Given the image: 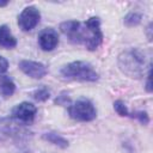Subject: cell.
I'll list each match as a JSON object with an SVG mask.
<instances>
[{
  "label": "cell",
  "mask_w": 153,
  "mask_h": 153,
  "mask_svg": "<svg viewBox=\"0 0 153 153\" xmlns=\"http://www.w3.org/2000/svg\"><path fill=\"white\" fill-rule=\"evenodd\" d=\"M38 43H39V47L43 50L50 51V50L55 49L56 45L59 44V35L54 29L47 27V29H44L39 32Z\"/></svg>",
  "instance_id": "obj_8"
},
{
  "label": "cell",
  "mask_w": 153,
  "mask_h": 153,
  "mask_svg": "<svg viewBox=\"0 0 153 153\" xmlns=\"http://www.w3.org/2000/svg\"><path fill=\"white\" fill-rule=\"evenodd\" d=\"M60 29L72 42L81 43L88 50L97 49L103 41L100 20L97 17H91L84 24L76 20L65 22L60 25Z\"/></svg>",
  "instance_id": "obj_1"
},
{
  "label": "cell",
  "mask_w": 153,
  "mask_h": 153,
  "mask_svg": "<svg viewBox=\"0 0 153 153\" xmlns=\"http://www.w3.org/2000/svg\"><path fill=\"white\" fill-rule=\"evenodd\" d=\"M36 112H37V108L33 104L29 102H23L13 108L12 117L23 123H31L36 116Z\"/></svg>",
  "instance_id": "obj_6"
},
{
  "label": "cell",
  "mask_w": 153,
  "mask_h": 153,
  "mask_svg": "<svg viewBox=\"0 0 153 153\" xmlns=\"http://www.w3.org/2000/svg\"><path fill=\"white\" fill-rule=\"evenodd\" d=\"M17 45L16 37L11 33L7 25H0V47L2 48H14Z\"/></svg>",
  "instance_id": "obj_9"
},
{
  "label": "cell",
  "mask_w": 153,
  "mask_h": 153,
  "mask_svg": "<svg viewBox=\"0 0 153 153\" xmlns=\"http://www.w3.org/2000/svg\"><path fill=\"white\" fill-rule=\"evenodd\" d=\"M68 114L75 121L88 122V121H92L96 118L97 110H96L94 105L88 99L81 98V99H78L76 102H74L73 104L69 105Z\"/></svg>",
  "instance_id": "obj_4"
},
{
  "label": "cell",
  "mask_w": 153,
  "mask_h": 153,
  "mask_svg": "<svg viewBox=\"0 0 153 153\" xmlns=\"http://www.w3.org/2000/svg\"><path fill=\"white\" fill-rule=\"evenodd\" d=\"M6 5H7V1H2V2L0 1V7L1 6H6Z\"/></svg>",
  "instance_id": "obj_17"
},
{
  "label": "cell",
  "mask_w": 153,
  "mask_h": 153,
  "mask_svg": "<svg viewBox=\"0 0 153 153\" xmlns=\"http://www.w3.org/2000/svg\"><path fill=\"white\" fill-rule=\"evenodd\" d=\"M114 108H115L116 112H117L120 116H128V115H129V111H128L126 104H124L123 102H121V100H116V102L114 103Z\"/></svg>",
  "instance_id": "obj_13"
},
{
  "label": "cell",
  "mask_w": 153,
  "mask_h": 153,
  "mask_svg": "<svg viewBox=\"0 0 153 153\" xmlns=\"http://www.w3.org/2000/svg\"><path fill=\"white\" fill-rule=\"evenodd\" d=\"M7 67H8L7 60H6L5 57L0 56V74L4 73V72H6V71H7Z\"/></svg>",
  "instance_id": "obj_16"
},
{
  "label": "cell",
  "mask_w": 153,
  "mask_h": 153,
  "mask_svg": "<svg viewBox=\"0 0 153 153\" xmlns=\"http://www.w3.org/2000/svg\"><path fill=\"white\" fill-rule=\"evenodd\" d=\"M16 91V84L7 75H0V94L4 97H11Z\"/></svg>",
  "instance_id": "obj_10"
},
{
  "label": "cell",
  "mask_w": 153,
  "mask_h": 153,
  "mask_svg": "<svg viewBox=\"0 0 153 153\" xmlns=\"http://www.w3.org/2000/svg\"><path fill=\"white\" fill-rule=\"evenodd\" d=\"M19 68L29 76L33 78V79H41L43 78L48 69L47 67L37 61H31V60H22L19 62Z\"/></svg>",
  "instance_id": "obj_7"
},
{
  "label": "cell",
  "mask_w": 153,
  "mask_h": 153,
  "mask_svg": "<svg viewBox=\"0 0 153 153\" xmlns=\"http://www.w3.org/2000/svg\"><path fill=\"white\" fill-rule=\"evenodd\" d=\"M118 62L121 69L126 74L130 75L131 78H139L142 74L145 56L137 49H129L120 55Z\"/></svg>",
  "instance_id": "obj_3"
},
{
  "label": "cell",
  "mask_w": 153,
  "mask_h": 153,
  "mask_svg": "<svg viewBox=\"0 0 153 153\" xmlns=\"http://www.w3.org/2000/svg\"><path fill=\"white\" fill-rule=\"evenodd\" d=\"M43 137H44L45 140H48L49 142H51V143L59 146V147H62V148L68 147V141H67L65 137H62L61 135L56 134V133H45V134L43 135Z\"/></svg>",
  "instance_id": "obj_11"
},
{
  "label": "cell",
  "mask_w": 153,
  "mask_h": 153,
  "mask_svg": "<svg viewBox=\"0 0 153 153\" xmlns=\"http://www.w3.org/2000/svg\"><path fill=\"white\" fill-rule=\"evenodd\" d=\"M128 18H131V19H124V22L126 23H128L129 20H130V23L128 24V25H134V24H137L139 22H140V19H141V16H139V14H136V13H130L129 16H127Z\"/></svg>",
  "instance_id": "obj_15"
},
{
  "label": "cell",
  "mask_w": 153,
  "mask_h": 153,
  "mask_svg": "<svg viewBox=\"0 0 153 153\" xmlns=\"http://www.w3.org/2000/svg\"><path fill=\"white\" fill-rule=\"evenodd\" d=\"M61 74L67 79L79 81H96L99 78L93 67L85 61H74L66 65L65 67H62Z\"/></svg>",
  "instance_id": "obj_2"
},
{
  "label": "cell",
  "mask_w": 153,
  "mask_h": 153,
  "mask_svg": "<svg viewBox=\"0 0 153 153\" xmlns=\"http://www.w3.org/2000/svg\"><path fill=\"white\" fill-rule=\"evenodd\" d=\"M133 117H136L141 123H148V115L145 112V111H139V112H135V114H133Z\"/></svg>",
  "instance_id": "obj_14"
},
{
  "label": "cell",
  "mask_w": 153,
  "mask_h": 153,
  "mask_svg": "<svg viewBox=\"0 0 153 153\" xmlns=\"http://www.w3.org/2000/svg\"><path fill=\"white\" fill-rule=\"evenodd\" d=\"M39 19H41L39 11L33 6H27L19 14L18 25L23 31H30L39 23Z\"/></svg>",
  "instance_id": "obj_5"
},
{
  "label": "cell",
  "mask_w": 153,
  "mask_h": 153,
  "mask_svg": "<svg viewBox=\"0 0 153 153\" xmlns=\"http://www.w3.org/2000/svg\"><path fill=\"white\" fill-rule=\"evenodd\" d=\"M32 96H33V98H35L36 100H38V102H44V100H47V99L49 98L50 93H49L48 88H45V87H41V88L36 90V91L33 92Z\"/></svg>",
  "instance_id": "obj_12"
}]
</instances>
